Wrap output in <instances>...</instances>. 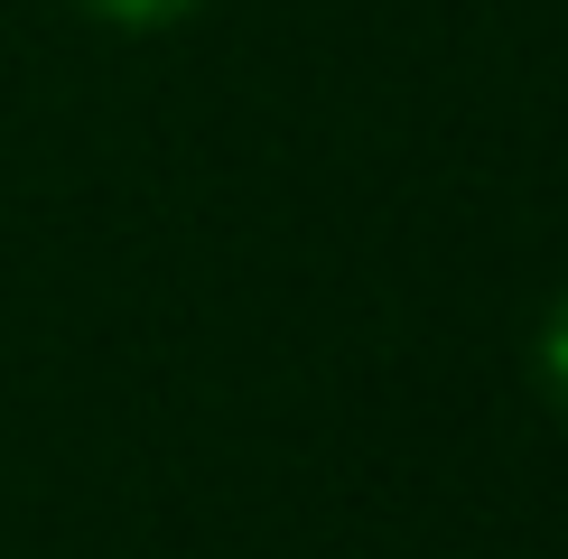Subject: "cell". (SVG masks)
<instances>
[{
    "label": "cell",
    "instance_id": "7a4b0ae2",
    "mask_svg": "<svg viewBox=\"0 0 568 559\" xmlns=\"http://www.w3.org/2000/svg\"><path fill=\"white\" fill-rule=\"evenodd\" d=\"M84 19H103V29H178L196 0H75Z\"/></svg>",
    "mask_w": 568,
    "mask_h": 559
},
{
    "label": "cell",
    "instance_id": "6da1fadb",
    "mask_svg": "<svg viewBox=\"0 0 568 559\" xmlns=\"http://www.w3.org/2000/svg\"><path fill=\"white\" fill-rule=\"evenodd\" d=\"M531 364H540V392H550V410L568 419V289L550 298V317H540V336H531Z\"/></svg>",
    "mask_w": 568,
    "mask_h": 559
}]
</instances>
